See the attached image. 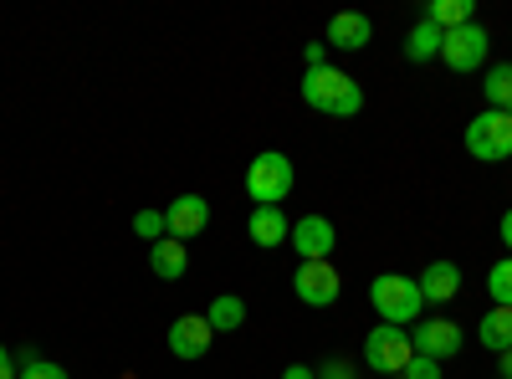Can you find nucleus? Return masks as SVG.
<instances>
[{"label": "nucleus", "mask_w": 512, "mask_h": 379, "mask_svg": "<svg viewBox=\"0 0 512 379\" xmlns=\"http://www.w3.org/2000/svg\"><path fill=\"white\" fill-rule=\"evenodd\" d=\"M149 272H154L159 282H180V277L190 272V251H185V241H175V236L154 241V246H149Z\"/></svg>", "instance_id": "4468645a"}, {"label": "nucleus", "mask_w": 512, "mask_h": 379, "mask_svg": "<svg viewBox=\"0 0 512 379\" xmlns=\"http://www.w3.org/2000/svg\"><path fill=\"white\" fill-rule=\"evenodd\" d=\"M292 292H297V303H308V308H333L338 292H344V277H338L333 262H297Z\"/></svg>", "instance_id": "423d86ee"}, {"label": "nucleus", "mask_w": 512, "mask_h": 379, "mask_svg": "<svg viewBox=\"0 0 512 379\" xmlns=\"http://www.w3.org/2000/svg\"><path fill=\"white\" fill-rule=\"evenodd\" d=\"M318 379H359V369H354L349 359H328V364L318 369Z\"/></svg>", "instance_id": "393cba45"}, {"label": "nucleus", "mask_w": 512, "mask_h": 379, "mask_svg": "<svg viewBox=\"0 0 512 379\" xmlns=\"http://www.w3.org/2000/svg\"><path fill=\"white\" fill-rule=\"evenodd\" d=\"M318 67H328V41H313L308 47V72H318Z\"/></svg>", "instance_id": "a878e982"}, {"label": "nucleus", "mask_w": 512, "mask_h": 379, "mask_svg": "<svg viewBox=\"0 0 512 379\" xmlns=\"http://www.w3.org/2000/svg\"><path fill=\"white\" fill-rule=\"evenodd\" d=\"M246 236H251L256 246H262V251L287 246V236H292L287 210H282V205H256V210H251V221H246Z\"/></svg>", "instance_id": "ddd939ff"}, {"label": "nucleus", "mask_w": 512, "mask_h": 379, "mask_svg": "<svg viewBox=\"0 0 512 379\" xmlns=\"http://www.w3.org/2000/svg\"><path fill=\"white\" fill-rule=\"evenodd\" d=\"M210 339H216V328L205 323V313H185V318H175V328H169V354L175 359H185V364H195V359H205L210 354Z\"/></svg>", "instance_id": "6e6552de"}, {"label": "nucleus", "mask_w": 512, "mask_h": 379, "mask_svg": "<svg viewBox=\"0 0 512 379\" xmlns=\"http://www.w3.org/2000/svg\"><path fill=\"white\" fill-rule=\"evenodd\" d=\"M477 339H482V349H492V354L512 349V308H492V313L477 323Z\"/></svg>", "instance_id": "a211bd4d"}, {"label": "nucleus", "mask_w": 512, "mask_h": 379, "mask_svg": "<svg viewBox=\"0 0 512 379\" xmlns=\"http://www.w3.org/2000/svg\"><path fill=\"white\" fill-rule=\"evenodd\" d=\"M282 379H318V369H308V364H292V369H282Z\"/></svg>", "instance_id": "cd10ccee"}, {"label": "nucleus", "mask_w": 512, "mask_h": 379, "mask_svg": "<svg viewBox=\"0 0 512 379\" xmlns=\"http://www.w3.org/2000/svg\"><path fill=\"white\" fill-rule=\"evenodd\" d=\"M502 246L512 251V205H507V216H502Z\"/></svg>", "instance_id": "c85d7f7f"}, {"label": "nucleus", "mask_w": 512, "mask_h": 379, "mask_svg": "<svg viewBox=\"0 0 512 379\" xmlns=\"http://www.w3.org/2000/svg\"><path fill=\"white\" fill-rule=\"evenodd\" d=\"M507 118H512V108H507Z\"/></svg>", "instance_id": "7c9ffc66"}, {"label": "nucleus", "mask_w": 512, "mask_h": 379, "mask_svg": "<svg viewBox=\"0 0 512 379\" xmlns=\"http://www.w3.org/2000/svg\"><path fill=\"white\" fill-rule=\"evenodd\" d=\"M410 339H415V354L436 359V364H446L451 354H461V328L451 318H425Z\"/></svg>", "instance_id": "9b49d317"}, {"label": "nucleus", "mask_w": 512, "mask_h": 379, "mask_svg": "<svg viewBox=\"0 0 512 379\" xmlns=\"http://www.w3.org/2000/svg\"><path fill=\"white\" fill-rule=\"evenodd\" d=\"M441 41H446V31L420 16V26H410V36H405V57L410 62H436L441 57Z\"/></svg>", "instance_id": "dca6fc26"}, {"label": "nucleus", "mask_w": 512, "mask_h": 379, "mask_svg": "<svg viewBox=\"0 0 512 379\" xmlns=\"http://www.w3.org/2000/svg\"><path fill=\"white\" fill-rule=\"evenodd\" d=\"M400 379H446V369L436 364V359H425V354H415L405 369H400Z\"/></svg>", "instance_id": "b1692460"}, {"label": "nucleus", "mask_w": 512, "mask_h": 379, "mask_svg": "<svg viewBox=\"0 0 512 379\" xmlns=\"http://www.w3.org/2000/svg\"><path fill=\"white\" fill-rule=\"evenodd\" d=\"M292 185H297V170H292L287 154L267 149V154L251 159V170H246V195H251L256 205H282V200L292 195Z\"/></svg>", "instance_id": "7ed1b4c3"}, {"label": "nucleus", "mask_w": 512, "mask_h": 379, "mask_svg": "<svg viewBox=\"0 0 512 379\" xmlns=\"http://www.w3.org/2000/svg\"><path fill=\"white\" fill-rule=\"evenodd\" d=\"M487 292H492V308H512V257H502L487 272Z\"/></svg>", "instance_id": "412c9836"}, {"label": "nucleus", "mask_w": 512, "mask_h": 379, "mask_svg": "<svg viewBox=\"0 0 512 379\" xmlns=\"http://www.w3.org/2000/svg\"><path fill=\"white\" fill-rule=\"evenodd\" d=\"M205 323L216 328V333H236V328L246 323V303L236 298V292H221V298L205 308Z\"/></svg>", "instance_id": "6ab92c4d"}, {"label": "nucleus", "mask_w": 512, "mask_h": 379, "mask_svg": "<svg viewBox=\"0 0 512 379\" xmlns=\"http://www.w3.org/2000/svg\"><path fill=\"white\" fill-rule=\"evenodd\" d=\"M472 16H477V0H431V6H425V21L441 26V31L472 26Z\"/></svg>", "instance_id": "f3484780"}, {"label": "nucleus", "mask_w": 512, "mask_h": 379, "mask_svg": "<svg viewBox=\"0 0 512 379\" xmlns=\"http://www.w3.org/2000/svg\"><path fill=\"white\" fill-rule=\"evenodd\" d=\"M497 359H502V374H497V379H512V349H502Z\"/></svg>", "instance_id": "c756f323"}, {"label": "nucleus", "mask_w": 512, "mask_h": 379, "mask_svg": "<svg viewBox=\"0 0 512 379\" xmlns=\"http://www.w3.org/2000/svg\"><path fill=\"white\" fill-rule=\"evenodd\" d=\"M16 374H21V369H16V354L0 344V379H16Z\"/></svg>", "instance_id": "bb28decb"}, {"label": "nucleus", "mask_w": 512, "mask_h": 379, "mask_svg": "<svg viewBox=\"0 0 512 379\" xmlns=\"http://www.w3.org/2000/svg\"><path fill=\"white\" fill-rule=\"evenodd\" d=\"M466 154L482 159V164H502L512 159V118L502 108H487L466 123Z\"/></svg>", "instance_id": "20e7f679"}, {"label": "nucleus", "mask_w": 512, "mask_h": 379, "mask_svg": "<svg viewBox=\"0 0 512 379\" xmlns=\"http://www.w3.org/2000/svg\"><path fill=\"white\" fill-rule=\"evenodd\" d=\"M292 246H297V257L303 262H333V246H338V231H333V221L328 216H303L292 226V236H287Z\"/></svg>", "instance_id": "1a4fd4ad"}, {"label": "nucleus", "mask_w": 512, "mask_h": 379, "mask_svg": "<svg viewBox=\"0 0 512 379\" xmlns=\"http://www.w3.org/2000/svg\"><path fill=\"white\" fill-rule=\"evenodd\" d=\"M487 31L472 21V26H456V31H446V41H441V62L451 67V72H477L482 62H487Z\"/></svg>", "instance_id": "0eeeda50"}, {"label": "nucleus", "mask_w": 512, "mask_h": 379, "mask_svg": "<svg viewBox=\"0 0 512 379\" xmlns=\"http://www.w3.org/2000/svg\"><path fill=\"white\" fill-rule=\"evenodd\" d=\"M134 236L149 241V246L164 241V236H169V231H164V210H139V216H134Z\"/></svg>", "instance_id": "5701e85b"}, {"label": "nucleus", "mask_w": 512, "mask_h": 379, "mask_svg": "<svg viewBox=\"0 0 512 379\" xmlns=\"http://www.w3.org/2000/svg\"><path fill=\"white\" fill-rule=\"evenodd\" d=\"M369 303H374V313H379L384 323H395V328L420 323V308H425L420 282H415V277H400V272H379V277L369 282Z\"/></svg>", "instance_id": "f03ea898"}, {"label": "nucleus", "mask_w": 512, "mask_h": 379, "mask_svg": "<svg viewBox=\"0 0 512 379\" xmlns=\"http://www.w3.org/2000/svg\"><path fill=\"white\" fill-rule=\"evenodd\" d=\"M410 359H415L410 328H395V323L369 328V339H364V364H369V369H379V374H400Z\"/></svg>", "instance_id": "39448f33"}, {"label": "nucleus", "mask_w": 512, "mask_h": 379, "mask_svg": "<svg viewBox=\"0 0 512 379\" xmlns=\"http://www.w3.org/2000/svg\"><path fill=\"white\" fill-rule=\"evenodd\" d=\"M415 282H420V298L425 303H451L456 292H461V267L456 262H431Z\"/></svg>", "instance_id": "2eb2a0df"}, {"label": "nucleus", "mask_w": 512, "mask_h": 379, "mask_svg": "<svg viewBox=\"0 0 512 379\" xmlns=\"http://www.w3.org/2000/svg\"><path fill=\"white\" fill-rule=\"evenodd\" d=\"M303 103L328 113V118H354L364 108V88L349 77V72H338V67H318V72H303Z\"/></svg>", "instance_id": "f257e3e1"}, {"label": "nucleus", "mask_w": 512, "mask_h": 379, "mask_svg": "<svg viewBox=\"0 0 512 379\" xmlns=\"http://www.w3.org/2000/svg\"><path fill=\"white\" fill-rule=\"evenodd\" d=\"M482 93H487V103L492 108H512V62H502V67H492L487 72V82H482Z\"/></svg>", "instance_id": "aec40b11"}, {"label": "nucleus", "mask_w": 512, "mask_h": 379, "mask_svg": "<svg viewBox=\"0 0 512 379\" xmlns=\"http://www.w3.org/2000/svg\"><path fill=\"white\" fill-rule=\"evenodd\" d=\"M210 226V200L205 195H175V205H164V231L175 241H190Z\"/></svg>", "instance_id": "9d476101"}, {"label": "nucleus", "mask_w": 512, "mask_h": 379, "mask_svg": "<svg viewBox=\"0 0 512 379\" xmlns=\"http://www.w3.org/2000/svg\"><path fill=\"white\" fill-rule=\"evenodd\" d=\"M16 364H21V374H16V379H72V374H67L62 364H52V359H36L31 349H26V354H21Z\"/></svg>", "instance_id": "4be33fe9"}, {"label": "nucleus", "mask_w": 512, "mask_h": 379, "mask_svg": "<svg viewBox=\"0 0 512 379\" xmlns=\"http://www.w3.org/2000/svg\"><path fill=\"white\" fill-rule=\"evenodd\" d=\"M369 41H374V21L364 11H338L328 21V47H338V52H364Z\"/></svg>", "instance_id": "f8f14e48"}]
</instances>
